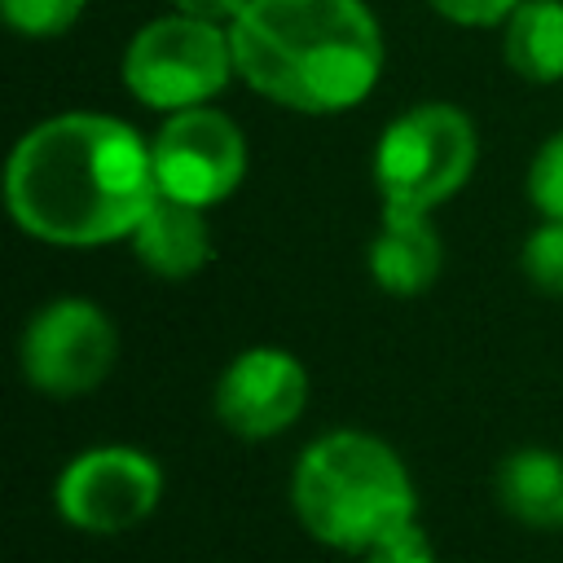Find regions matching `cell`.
Listing matches in <instances>:
<instances>
[{"mask_svg": "<svg viewBox=\"0 0 563 563\" xmlns=\"http://www.w3.org/2000/svg\"><path fill=\"white\" fill-rule=\"evenodd\" d=\"M154 198L150 141L101 110L40 119L13 141L4 163V211L44 246L92 251L128 242Z\"/></svg>", "mask_w": 563, "mask_h": 563, "instance_id": "cell-1", "label": "cell"}, {"mask_svg": "<svg viewBox=\"0 0 563 563\" xmlns=\"http://www.w3.org/2000/svg\"><path fill=\"white\" fill-rule=\"evenodd\" d=\"M238 79L290 114L356 110L383 79L387 40L365 0H251L233 22Z\"/></svg>", "mask_w": 563, "mask_h": 563, "instance_id": "cell-2", "label": "cell"}, {"mask_svg": "<svg viewBox=\"0 0 563 563\" xmlns=\"http://www.w3.org/2000/svg\"><path fill=\"white\" fill-rule=\"evenodd\" d=\"M290 510L317 545L361 559L391 532L418 523V484L383 435L334 427L299 449Z\"/></svg>", "mask_w": 563, "mask_h": 563, "instance_id": "cell-3", "label": "cell"}, {"mask_svg": "<svg viewBox=\"0 0 563 563\" xmlns=\"http://www.w3.org/2000/svg\"><path fill=\"white\" fill-rule=\"evenodd\" d=\"M479 163V132L453 101H413L374 141L369 176L391 211H435L466 189Z\"/></svg>", "mask_w": 563, "mask_h": 563, "instance_id": "cell-4", "label": "cell"}, {"mask_svg": "<svg viewBox=\"0 0 563 563\" xmlns=\"http://www.w3.org/2000/svg\"><path fill=\"white\" fill-rule=\"evenodd\" d=\"M233 75L238 66L229 26L176 9L136 26L119 57V79L128 97L154 114L211 106Z\"/></svg>", "mask_w": 563, "mask_h": 563, "instance_id": "cell-5", "label": "cell"}, {"mask_svg": "<svg viewBox=\"0 0 563 563\" xmlns=\"http://www.w3.org/2000/svg\"><path fill=\"white\" fill-rule=\"evenodd\" d=\"M119 361L114 317L84 299L62 295L35 308L18 339V369L31 391L48 400H75L97 391Z\"/></svg>", "mask_w": 563, "mask_h": 563, "instance_id": "cell-6", "label": "cell"}, {"mask_svg": "<svg viewBox=\"0 0 563 563\" xmlns=\"http://www.w3.org/2000/svg\"><path fill=\"white\" fill-rule=\"evenodd\" d=\"M163 501V466L136 444H88L53 479V510L88 537H119Z\"/></svg>", "mask_w": 563, "mask_h": 563, "instance_id": "cell-7", "label": "cell"}, {"mask_svg": "<svg viewBox=\"0 0 563 563\" xmlns=\"http://www.w3.org/2000/svg\"><path fill=\"white\" fill-rule=\"evenodd\" d=\"M150 158L158 194L207 211L238 194L251 167V145L233 114L216 106H194L163 114L158 132L150 136Z\"/></svg>", "mask_w": 563, "mask_h": 563, "instance_id": "cell-8", "label": "cell"}, {"mask_svg": "<svg viewBox=\"0 0 563 563\" xmlns=\"http://www.w3.org/2000/svg\"><path fill=\"white\" fill-rule=\"evenodd\" d=\"M308 391H312V383L295 352L255 343V347H242L220 369V378L211 387V409L229 435H238L246 444H264L303 418Z\"/></svg>", "mask_w": 563, "mask_h": 563, "instance_id": "cell-9", "label": "cell"}, {"mask_svg": "<svg viewBox=\"0 0 563 563\" xmlns=\"http://www.w3.org/2000/svg\"><path fill=\"white\" fill-rule=\"evenodd\" d=\"M365 268L383 295H396V299L427 295L444 268V242L431 211L383 207V220L365 246Z\"/></svg>", "mask_w": 563, "mask_h": 563, "instance_id": "cell-10", "label": "cell"}, {"mask_svg": "<svg viewBox=\"0 0 563 563\" xmlns=\"http://www.w3.org/2000/svg\"><path fill=\"white\" fill-rule=\"evenodd\" d=\"M132 246V260L163 277V282H189L194 273L207 268L211 260V224H207V211L194 207V202H180V198H167L158 194L154 207L141 216V224L132 229L128 238Z\"/></svg>", "mask_w": 563, "mask_h": 563, "instance_id": "cell-11", "label": "cell"}, {"mask_svg": "<svg viewBox=\"0 0 563 563\" xmlns=\"http://www.w3.org/2000/svg\"><path fill=\"white\" fill-rule=\"evenodd\" d=\"M493 497L506 519L532 532L563 528V453L545 444L510 449L493 471Z\"/></svg>", "mask_w": 563, "mask_h": 563, "instance_id": "cell-12", "label": "cell"}, {"mask_svg": "<svg viewBox=\"0 0 563 563\" xmlns=\"http://www.w3.org/2000/svg\"><path fill=\"white\" fill-rule=\"evenodd\" d=\"M501 57L528 84H563V0H519L501 22Z\"/></svg>", "mask_w": 563, "mask_h": 563, "instance_id": "cell-13", "label": "cell"}, {"mask_svg": "<svg viewBox=\"0 0 563 563\" xmlns=\"http://www.w3.org/2000/svg\"><path fill=\"white\" fill-rule=\"evenodd\" d=\"M519 273L532 290L563 299V220H541L519 242Z\"/></svg>", "mask_w": 563, "mask_h": 563, "instance_id": "cell-14", "label": "cell"}, {"mask_svg": "<svg viewBox=\"0 0 563 563\" xmlns=\"http://www.w3.org/2000/svg\"><path fill=\"white\" fill-rule=\"evenodd\" d=\"M88 0H0L9 31L22 40H57L84 18Z\"/></svg>", "mask_w": 563, "mask_h": 563, "instance_id": "cell-15", "label": "cell"}, {"mask_svg": "<svg viewBox=\"0 0 563 563\" xmlns=\"http://www.w3.org/2000/svg\"><path fill=\"white\" fill-rule=\"evenodd\" d=\"M523 189L541 220H563V128L537 145Z\"/></svg>", "mask_w": 563, "mask_h": 563, "instance_id": "cell-16", "label": "cell"}, {"mask_svg": "<svg viewBox=\"0 0 563 563\" xmlns=\"http://www.w3.org/2000/svg\"><path fill=\"white\" fill-rule=\"evenodd\" d=\"M431 13H440L444 22L453 26H471V31H488V26H501L519 0H422Z\"/></svg>", "mask_w": 563, "mask_h": 563, "instance_id": "cell-17", "label": "cell"}, {"mask_svg": "<svg viewBox=\"0 0 563 563\" xmlns=\"http://www.w3.org/2000/svg\"><path fill=\"white\" fill-rule=\"evenodd\" d=\"M361 563H440V559H435V545H431L427 528L409 523V528L391 532L387 541H378L374 550H365Z\"/></svg>", "mask_w": 563, "mask_h": 563, "instance_id": "cell-18", "label": "cell"}, {"mask_svg": "<svg viewBox=\"0 0 563 563\" xmlns=\"http://www.w3.org/2000/svg\"><path fill=\"white\" fill-rule=\"evenodd\" d=\"M251 0H172L176 13H194V18H207V22H233Z\"/></svg>", "mask_w": 563, "mask_h": 563, "instance_id": "cell-19", "label": "cell"}]
</instances>
